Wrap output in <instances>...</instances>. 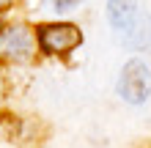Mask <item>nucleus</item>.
<instances>
[{
    "mask_svg": "<svg viewBox=\"0 0 151 148\" xmlns=\"http://www.w3.org/2000/svg\"><path fill=\"white\" fill-rule=\"evenodd\" d=\"M39 55V41L36 30L25 22L3 25L0 30V60L11 66H28Z\"/></svg>",
    "mask_w": 151,
    "mask_h": 148,
    "instance_id": "f257e3e1",
    "label": "nucleus"
},
{
    "mask_svg": "<svg viewBox=\"0 0 151 148\" xmlns=\"http://www.w3.org/2000/svg\"><path fill=\"white\" fill-rule=\"evenodd\" d=\"M39 52L47 58H69L83 44V30L74 22H44L36 28Z\"/></svg>",
    "mask_w": 151,
    "mask_h": 148,
    "instance_id": "f03ea898",
    "label": "nucleus"
},
{
    "mask_svg": "<svg viewBox=\"0 0 151 148\" xmlns=\"http://www.w3.org/2000/svg\"><path fill=\"white\" fill-rule=\"evenodd\" d=\"M115 91H118V96L127 104H135V107L146 104L151 99V69L146 60H137V58L127 60L121 74H118Z\"/></svg>",
    "mask_w": 151,
    "mask_h": 148,
    "instance_id": "7ed1b4c3",
    "label": "nucleus"
},
{
    "mask_svg": "<svg viewBox=\"0 0 151 148\" xmlns=\"http://www.w3.org/2000/svg\"><path fill=\"white\" fill-rule=\"evenodd\" d=\"M137 16H140L137 0H107V22L118 36H124L135 25Z\"/></svg>",
    "mask_w": 151,
    "mask_h": 148,
    "instance_id": "20e7f679",
    "label": "nucleus"
},
{
    "mask_svg": "<svg viewBox=\"0 0 151 148\" xmlns=\"http://www.w3.org/2000/svg\"><path fill=\"white\" fill-rule=\"evenodd\" d=\"M121 41L127 44L129 49H148L151 47V14H143L140 11V16L135 19V25L121 36Z\"/></svg>",
    "mask_w": 151,
    "mask_h": 148,
    "instance_id": "39448f33",
    "label": "nucleus"
},
{
    "mask_svg": "<svg viewBox=\"0 0 151 148\" xmlns=\"http://www.w3.org/2000/svg\"><path fill=\"white\" fill-rule=\"evenodd\" d=\"M47 3H50V11L55 14H72L83 6V0H47Z\"/></svg>",
    "mask_w": 151,
    "mask_h": 148,
    "instance_id": "423d86ee",
    "label": "nucleus"
},
{
    "mask_svg": "<svg viewBox=\"0 0 151 148\" xmlns=\"http://www.w3.org/2000/svg\"><path fill=\"white\" fill-rule=\"evenodd\" d=\"M17 3H19V0H0V11H3V14H6V11H11Z\"/></svg>",
    "mask_w": 151,
    "mask_h": 148,
    "instance_id": "0eeeda50",
    "label": "nucleus"
},
{
    "mask_svg": "<svg viewBox=\"0 0 151 148\" xmlns=\"http://www.w3.org/2000/svg\"><path fill=\"white\" fill-rule=\"evenodd\" d=\"M3 25H6V19H3V11H0V30H3Z\"/></svg>",
    "mask_w": 151,
    "mask_h": 148,
    "instance_id": "6e6552de",
    "label": "nucleus"
},
{
    "mask_svg": "<svg viewBox=\"0 0 151 148\" xmlns=\"http://www.w3.org/2000/svg\"><path fill=\"white\" fill-rule=\"evenodd\" d=\"M0 93H3V85H0Z\"/></svg>",
    "mask_w": 151,
    "mask_h": 148,
    "instance_id": "1a4fd4ad",
    "label": "nucleus"
}]
</instances>
